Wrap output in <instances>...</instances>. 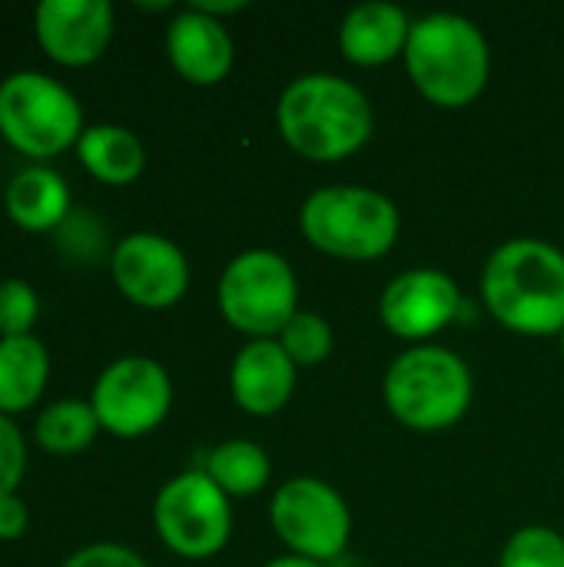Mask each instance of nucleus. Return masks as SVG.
I'll list each match as a JSON object with an SVG mask.
<instances>
[{
	"mask_svg": "<svg viewBox=\"0 0 564 567\" xmlns=\"http://www.w3.org/2000/svg\"><path fill=\"white\" fill-rule=\"evenodd\" d=\"M33 30L53 63L90 66L110 47L113 7L106 0H43L33 10Z\"/></svg>",
	"mask_w": 564,
	"mask_h": 567,
	"instance_id": "13",
	"label": "nucleus"
},
{
	"mask_svg": "<svg viewBox=\"0 0 564 567\" xmlns=\"http://www.w3.org/2000/svg\"><path fill=\"white\" fill-rule=\"evenodd\" d=\"M27 468V445L20 429L0 415V495H13Z\"/></svg>",
	"mask_w": 564,
	"mask_h": 567,
	"instance_id": "26",
	"label": "nucleus"
},
{
	"mask_svg": "<svg viewBox=\"0 0 564 567\" xmlns=\"http://www.w3.org/2000/svg\"><path fill=\"white\" fill-rule=\"evenodd\" d=\"M482 299L499 326L519 336H562L564 256L542 239L502 243L482 269Z\"/></svg>",
	"mask_w": 564,
	"mask_h": 567,
	"instance_id": "1",
	"label": "nucleus"
},
{
	"mask_svg": "<svg viewBox=\"0 0 564 567\" xmlns=\"http://www.w3.org/2000/svg\"><path fill=\"white\" fill-rule=\"evenodd\" d=\"M499 567H564V538L545 525L522 528L509 538Z\"/></svg>",
	"mask_w": 564,
	"mask_h": 567,
	"instance_id": "23",
	"label": "nucleus"
},
{
	"mask_svg": "<svg viewBox=\"0 0 564 567\" xmlns=\"http://www.w3.org/2000/svg\"><path fill=\"white\" fill-rule=\"evenodd\" d=\"M80 100L40 70H17L0 80V136L30 159H50L83 136Z\"/></svg>",
	"mask_w": 564,
	"mask_h": 567,
	"instance_id": "6",
	"label": "nucleus"
},
{
	"mask_svg": "<svg viewBox=\"0 0 564 567\" xmlns=\"http://www.w3.org/2000/svg\"><path fill=\"white\" fill-rule=\"evenodd\" d=\"M229 389L243 412L276 415L296 389V362L273 339L243 346L229 369Z\"/></svg>",
	"mask_w": 564,
	"mask_h": 567,
	"instance_id": "15",
	"label": "nucleus"
},
{
	"mask_svg": "<svg viewBox=\"0 0 564 567\" xmlns=\"http://www.w3.org/2000/svg\"><path fill=\"white\" fill-rule=\"evenodd\" d=\"M276 342L296 365H319L332 352V329L316 312H296Z\"/></svg>",
	"mask_w": 564,
	"mask_h": 567,
	"instance_id": "22",
	"label": "nucleus"
},
{
	"mask_svg": "<svg viewBox=\"0 0 564 567\" xmlns=\"http://www.w3.org/2000/svg\"><path fill=\"white\" fill-rule=\"evenodd\" d=\"M386 405L412 432H445L472 405L469 365L439 346L406 349L386 372Z\"/></svg>",
	"mask_w": 564,
	"mask_h": 567,
	"instance_id": "5",
	"label": "nucleus"
},
{
	"mask_svg": "<svg viewBox=\"0 0 564 567\" xmlns=\"http://www.w3.org/2000/svg\"><path fill=\"white\" fill-rule=\"evenodd\" d=\"M7 216L27 233H57L70 209V186L50 166H27L7 186Z\"/></svg>",
	"mask_w": 564,
	"mask_h": 567,
	"instance_id": "17",
	"label": "nucleus"
},
{
	"mask_svg": "<svg viewBox=\"0 0 564 567\" xmlns=\"http://www.w3.org/2000/svg\"><path fill=\"white\" fill-rule=\"evenodd\" d=\"M90 405L100 419V429L116 439H140L163 425L173 405L170 372L146 359L126 355L106 365L93 385Z\"/></svg>",
	"mask_w": 564,
	"mask_h": 567,
	"instance_id": "10",
	"label": "nucleus"
},
{
	"mask_svg": "<svg viewBox=\"0 0 564 567\" xmlns=\"http://www.w3.org/2000/svg\"><path fill=\"white\" fill-rule=\"evenodd\" d=\"M50 379L47 346L33 336L0 339V415H20L33 409Z\"/></svg>",
	"mask_w": 564,
	"mask_h": 567,
	"instance_id": "18",
	"label": "nucleus"
},
{
	"mask_svg": "<svg viewBox=\"0 0 564 567\" xmlns=\"http://www.w3.org/2000/svg\"><path fill=\"white\" fill-rule=\"evenodd\" d=\"M96 432H100V419H96L93 405L76 402V399L47 405L33 429L37 445L50 455H80L93 445Z\"/></svg>",
	"mask_w": 564,
	"mask_h": 567,
	"instance_id": "21",
	"label": "nucleus"
},
{
	"mask_svg": "<svg viewBox=\"0 0 564 567\" xmlns=\"http://www.w3.org/2000/svg\"><path fill=\"white\" fill-rule=\"evenodd\" d=\"M153 525L173 555L206 561L219 555L229 542V498L206 472H183L160 488L153 502Z\"/></svg>",
	"mask_w": 564,
	"mask_h": 567,
	"instance_id": "8",
	"label": "nucleus"
},
{
	"mask_svg": "<svg viewBox=\"0 0 564 567\" xmlns=\"http://www.w3.org/2000/svg\"><path fill=\"white\" fill-rule=\"evenodd\" d=\"M166 53H170L173 70L193 86L223 83L233 70V60H236L229 30L216 17H209L196 7L180 10L170 20Z\"/></svg>",
	"mask_w": 564,
	"mask_h": 567,
	"instance_id": "14",
	"label": "nucleus"
},
{
	"mask_svg": "<svg viewBox=\"0 0 564 567\" xmlns=\"http://www.w3.org/2000/svg\"><path fill=\"white\" fill-rule=\"evenodd\" d=\"M30 525V512L17 495H0V542H17L23 538Z\"/></svg>",
	"mask_w": 564,
	"mask_h": 567,
	"instance_id": "28",
	"label": "nucleus"
},
{
	"mask_svg": "<svg viewBox=\"0 0 564 567\" xmlns=\"http://www.w3.org/2000/svg\"><path fill=\"white\" fill-rule=\"evenodd\" d=\"M37 316H40L37 289L23 279H3L0 282V339L30 336Z\"/></svg>",
	"mask_w": 564,
	"mask_h": 567,
	"instance_id": "24",
	"label": "nucleus"
},
{
	"mask_svg": "<svg viewBox=\"0 0 564 567\" xmlns=\"http://www.w3.org/2000/svg\"><path fill=\"white\" fill-rule=\"evenodd\" d=\"M462 306V292L452 276L439 269H409L396 276L379 302L386 329L399 339L422 342L442 332Z\"/></svg>",
	"mask_w": 564,
	"mask_h": 567,
	"instance_id": "12",
	"label": "nucleus"
},
{
	"mask_svg": "<svg viewBox=\"0 0 564 567\" xmlns=\"http://www.w3.org/2000/svg\"><path fill=\"white\" fill-rule=\"evenodd\" d=\"M276 120L286 146L312 163H339L359 153L376 123L369 96L332 73L293 80L279 96Z\"/></svg>",
	"mask_w": 564,
	"mask_h": 567,
	"instance_id": "2",
	"label": "nucleus"
},
{
	"mask_svg": "<svg viewBox=\"0 0 564 567\" xmlns=\"http://www.w3.org/2000/svg\"><path fill=\"white\" fill-rule=\"evenodd\" d=\"M116 289L143 309H170L189 289V262L183 249L160 233H130L110 252Z\"/></svg>",
	"mask_w": 564,
	"mask_h": 567,
	"instance_id": "11",
	"label": "nucleus"
},
{
	"mask_svg": "<svg viewBox=\"0 0 564 567\" xmlns=\"http://www.w3.org/2000/svg\"><path fill=\"white\" fill-rule=\"evenodd\" d=\"M216 488L229 498V495H256L266 488L269 482V455L263 452V445L256 442H246V439H233V442H223L209 452L206 458V468H203Z\"/></svg>",
	"mask_w": 564,
	"mask_h": 567,
	"instance_id": "20",
	"label": "nucleus"
},
{
	"mask_svg": "<svg viewBox=\"0 0 564 567\" xmlns=\"http://www.w3.org/2000/svg\"><path fill=\"white\" fill-rule=\"evenodd\" d=\"M216 299L223 319L256 342L279 336L286 322L299 312V282L293 266L279 252L246 249L223 269Z\"/></svg>",
	"mask_w": 564,
	"mask_h": 567,
	"instance_id": "7",
	"label": "nucleus"
},
{
	"mask_svg": "<svg viewBox=\"0 0 564 567\" xmlns=\"http://www.w3.org/2000/svg\"><path fill=\"white\" fill-rule=\"evenodd\" d=\"M76 156H80L83 169L106 186H126L146 166V150L140 143V136L133 130L113 126V123L86 126L76 143Z\"/></svg>",
	"mask_w": 564,
	"mask_h": 567,
	"instance_id": "19",
	"label": "nucleus"
},
{
	"mask_svg": "<svg viewBox=\"0 0 564 567\" xmlns=\"http://www.w3.org/2000/svg\"><path fill=\"white\" fill-rule=\"evenodd\" d=\"M562 355H564V329H562Z\"/></svg>",
	"mask_w": 564,
	"mask_h": 567,
	"instance_id": "30",
	"label": "nucleus"
},
{
	"mask_svg": "<svg viewBox=\"0 0 564 567\" xmlns=\"http://www.w3.org/2000/svg\"><path fill=\"white\" fill-rule=\"evenodd\" d=\"M402 56L416 90L442 110H462L479 100L492 73L489 40L459 13L419 17Z\"/></svg>",
	"mask_w": 564,
	"mask_h": 567,
	"instance_id": "3",
	"label": "nucleus"
},
{
	"mask_svg": "<svg viewBox=\"0 0 564 567\" xmlns=\"http://www.w3.org/2000/svg\"><path fill=\"white\" fill-rule=\"evenodd\" d=\"M57 246L66 259L93 262L106 249V233L86 209H73L57 229Z\"/></svg>",
	"mask_w": 564,
	"mask_h": 567,
	"instance_id": "25",
	"label": "nucleus"
},
{
	"mask_svg": "<svg viewBox=\"0 0 564 567\" xmlns=\"http://www.w3.org/2000/svg\"><path fill=\"white\" fill-rule=\"evenodd\" d=\"M269 522L283 545L309 561H336L352 535V515L342 495L319 478L286 482L269 505Z\"/></svg>",
	"mask_w": 564,
	"mask_h": 567,
	"instance_id": "9",
	"label": "nucleus"
},
{
	"mask_svg": "<svg viewBox=\"0 0 564 567\" xmlns=\"http://www.w3.org/2000/svg\"><path fill=\"white\" fill-rule=\"evenodd\" d=\"M412 20L402 7L372 0L346 13L339 27V50L356 66H382L406 53Z\"/></svg>",
	"mask_w": 564,
	"mask_h": 567,
	"instance_id": "16",
	"label": "nucleus"
},
{
	"mask_svg": "<svg viewBox=\"0 0 564 567\" xmlns=\"http://www.w3.org/2000/svg\"><path fill=\"white\" fill-rule=\"evenodd\" d=\"M63 567H146V561L133 551V548H123V545H86L80 548L76 555H70Z\"/></svg>",
	"mask_w": 564,
	"mask_h": 567,
	"instance_id": "27",
	"label": "nucleus"
},
{
	"mask_svg": "<svg viewBox=\"0 0 564 567\" xmlns=\"http://www.w3.org/2000/svg\"><path fill=\"white\" fill-rule=\"evenodd\" d=\"M266 567H326V565H319V561H309V558H299V555H286V558H276V561H269Z\"/></svg>",
	"mask_w": 564,
	"mask_h": 567,
	"instance_id": "29",
	"label": "nucleus"
},
{
	"mask_svg": "<svg viewBox=\"0 0 564 567\" xmlns=\"http://www.w3.org/2000/svg\"><path fill=\"white\" fill-rule=\"evenodd\" d=\"M299 226L319 252L369 262L396 246L399 209L389 196L366 186H326L302 203Z\"/></svg>",
	"mask_w": 564,
	"mask_h": 567,
	"instance_id": "4",
	"label": "nucleus"
}]
</instances>
